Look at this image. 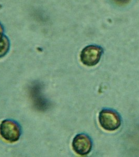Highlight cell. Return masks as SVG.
I'll use <instances>...</instances> for the list:
<instances>
[{
	"label": "cell",
	"instance_id": "obj_1",
	"mask_svg": "<svg viewBox=\"0 0 139 157\" xmlns=\"http://www.w3.org/2000/svg\"><path fill=\"white\" fill-rule=\"evenodd\" d=\"M100 125L105 130L114 131L118 129L121 124L120 116L118 113L111 109H103L98 116Z\"/></svg>",
	"mask_w": 139,
	"mask_h": 157
},
{
	"label": "cell",
	"instance_id": "obj_2",
	"mask_svg": "<svg viewBox=\"0 0 139 157\" xmlns=\"http://www.w3.org/2000/svg\"><path fill=\"white\" fill-rule=\"evenodd\" d=\"M21 134L20 124L14 120H4L0 124V135L6 141L16 142L20 139Z\"/></svg>",
	"mask_w": 139,
	"mask_h": 157
},
{
	"label": "cell",
	"instance_id": "obj_3",
	"mask_svg": "<svg viewBox=\"0 0 139 157\" xmlns=\"http://www.w3.org/2000/svg\"><path fill=\"white\" fill-rule=\"evenodd\" d=\"M103 52V49L99 46H88L85 47L81 52V61L83 64L85 66H94L99 63Z\"/></svg>",
	"mask_w": 139,
	"mask_h": 157
},
{
	"label": "cell",
	"instance_id": "obj_4",
	"mask_svg": "<svg viewBox=\"0 0 139 157\" xmlns=\"http://www.w3.org/2000/svg\"><path fill=\"white\" fill-rule=\"evenodd\" d=\"M93 147L92 139L85 134H79L74 137L72 141L74 151L79 155H88Z\"/></svg>",
	"mask_w": 139,
	"mask_h": 157
},
{
	"label": "cell",
	"instance_id": "obj_5",
	"mask_svg": "<svg viewBox=\"0 0 139 157\" xmlns=\"http://www.w3.org/2000/svg\"><path fill=\"white\" fill-rule=\"evenodd\" d=\"M10 48L9 39L6 36H4L0 41V58L3 57L7 54Z\"/></svg>",
	"mask_w": 139,
	"mask_h": 157
},
{
	"label": "cell",
	"instance_id": "obj_6",
	"mask_svg": "<svg viewBox=\"0 0 139 157\" xmlns=\"http://www.w3.org/2000/svg\"><path fill=\"white\" fill-rule=\"evenodd\" d=\"M115 3L117 4L118 5H125L128 3L130 0H112Z\"/></svg>",
	"mask_w": 139,
	"mask_h": 157
},
{
	"label": "cell",
	"instance_id": "obj_7",
	"mask_svg": "<svg viewBox=\"0 0 139 157\" xmlns=\"http://www.w3.org/2000/svg\"><path fill=\"white\" fill-rule=\"evenodd\" d=\"M4 36V27L3 25L0 23V41L2 40Z\"/></svg>",
	"mask_w": 139,
	"mask_h": 157
}]
</instances>
